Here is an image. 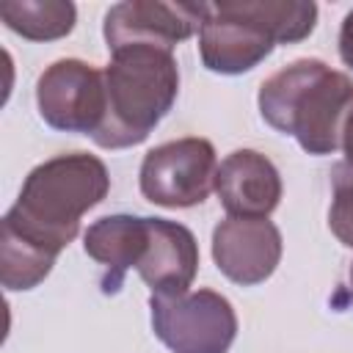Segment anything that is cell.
Segmentation results:
<instances>
[{"instance_id":"19","label":"cell","mask_w":353,"mask_h":353,"mask_svg":"<svg viewBox=\"0 0 353 353\" xmlns=\"http://www.w3.org/2000/svg\"><path fill=\"white\" fill-rule=\"evenodd\" d=\"M347 292H350V303H353V265H350V273H347Z\"/></svg>"},{"instance_id":"6","label":"cell","mask_w":353,"mask_h":353,"mask_svg":"<svg viewBox=\"0 0 353 353\" xmlns=\"http://www.w3.org/2000/svg\"><path fill=\"white\" fill-rule=\"evenodd\" d=\"M36 105L47 127L94 138L108 108L105 74L80 58H61L39 74Z\"/></svg>"},{"instance_id":"2","label":"cell","mask_w":353,"mask_h":353,"mask_svg":"<svg viewBox=\"0 0 353 353\" xmlns=\"http://www.w3.org/2000/svg\"><path fill=\"white\" fill-rule=\"evenodd\" d=\"M256 102L276 132L292 135L306 154L323 157L339 146L353 80L320 58H298L259 85Z\"/></svg>"},{"instance_id":"10","label":"cell","mask_w":353,"mask_h":353,"mask_svg":"<svg viewBox=\"0 0 353 353\" xmlns=\"http://www.w3.org/2000/svg\"><path fill=\"white\" fill-rule=\"evenodd\" d=\"M279 168L256 149H234L215 171V193L232 218H268L281 201Z\"/></svg>"},{"instance_id":"13","label":"cell","mask_w":353,"mask_h":353,"mask_svg":"<svg viewBox=\"0 0 353 353\" xmlns=\"http://www.w3.org/2000/svg\"><path fill=\"white\" fill-rule=\"evenodd\" d=\"M0 19L28 41H55L72 33L77 8L69 0H6Z\"/></svg>"},{"instance_id":"12","label":"cell","mask_w":353,"mask_h":353,"mask_svg":"<svg viewBox=\"0 0 353 353\" xmlns=\"http://www.w3.org/2000/svg\"><path fill=\"white\" fill-rule=\"evenodd\" d=\"M149 243V223L141 215H105L94 221L83 234L85 254L102 265L108 273L102 279L105 292H116L127 276L130 268H138V262L146 254Z\"/></svg>"},{"instance_id":"18","label":"cell","mask_w":353,"mask_h":353,"mask_svg":"<svg viewBox=\"0 0 353 353\" xmlns=\"http://www.w3.org/2000/svg\"><path fill=\"white\" fill-rule=\"evenodd\" d=\"M339 146L345 152V163L353 165V105L345 116V124H342V135H339Z\"/></svg>"},{"instance_id":"1","label":"cell","mask_w":353,"mask_h":353,"mask_svg":"<svg viewBox=\"0 0 353 353\" xmlns=\"http://www.w3.org/2000/svg\"><path fill=\"white\" fill-rule=\"evenodd\" d=\"M110 190V174L97 154L69 152L39 163L22 182L0 229L58 259L77 237L80 218Z\"/></svg>"},{"instance_id":"14","label":"cell","mask_w":353,"mask_h":353,"mask_svg":"<svg viewBox=\"0 0 353 353\" xmlns=\"http://www.w3.org/2000/svg\"><path fill=\"white\" fill-rule=\"evenodd\" d=\"M55 259L47 256L44 251L28 245L25 240L14 237L11 232L3 229L0 237V281L8 292H22V290H33L39 287L50 270H52Z\"/></svg>"},{"instance_id":"7","label":"cell","mask_w":353,"mask_h":353,"mask_svg":"<svg viewBox=\"0 0 353 353\" xmlns=\"http://www.w3.org/2000/svg\"><path fill=\"white\" fill-rule=\"evenodd\" d=\"M276 47L270 30L248 11L245 0L207 3L199 30V55L215 74H243L259 66Z\"/></svg>"},{"instance_id":"17","label":"cell","mask_w":353,"mask_h":353,"mask_svg":"<svg viewBox=\"0 0 353 353\" xmlns=\"http://www.w3.org/2000/svg\"><path fill=\"white\" fill-rule=\"evenodd\" d=\"M339 58L345 66L353 69V8L345 14L342 28H339Z\"/></svg>"},{"instance_id":"8","label":"cell","mask_w":353,"mask_h":353,"mask_svg":"<svg viewBox=\"0 0 353 353\" xmlns=\"http://www.w3.org/2000/svg\"><path fill=\"white\" fill-rule=\"evenodd\" d=\"M204 14H207V3L127 0L108 8L102 33L108 50H119L130 44L174 50L179 41L201 30Z\"/></svg>"},{"instance_id":"5","label":"cell","mask_w":353,"mask_h":353,"mask_svg":"<svg viewBox=\"0 0 353 353\" xmlns=\"http://www.w3.org/2000/svg\"><path fill=\"white\" fill-rule=\"evenodd\" d=\"M215 146L207 138L188 135L165 141L143 154L141 193L146 201L168 210L196 207L215 190Z\"/></svg>"},{"instance_id":"11","label":"cell","mask_w":353,"mask_h":353,"mask_svg":"<svg viewBox=\"0 0 353 353\" xmlns=\"http://www.w3.org/2000/svg\"><path fill=\"white\" fill-rule=\"evenodd\" d=\"M149 243L138 262V276L152 295H182L199 270V243L185 223L168 218H146Z\"/></svg>"},{"instance_id":"16","label":"cell","mask_w":353,"mask_h":353,"mask_svg":"<svg viewBox=\"0 0 353 353\" xmlns=\"http://www.w3.org/2000/svg\"><path fill=\"white\" fill-rule=\"evenodd\" d=\"M331 188H334V199L328 210V229L342 245L353 248V165L350 163L339 160L331 168Z\"/></svg>"},{"instance_id":"3","label":"cell","mask_w":353,"mask_h":353,"mask_svg":"<svg viewBox=\"0 0 353 353\" xmlns=\"http://www.w3.org/2000/svg\"><path fill=\"white\" fill-rule=\"evenodd\" d=\"M105 74V121L91 138L102 149H130L168 116L179 94V69L171 50L130 44L110 50Z\"/></svg>"},{"instance_id":"15","label":"cell","mask_w":353,"mask_h":353,"mask_svg":"<svg viewBox=\"0 0 353 353\" xmlns=\"http://www.w3.org/2000/svg\"><path fill=\"white\" fill-rule=\"evenodd\" d=\"M245 6L270 30L276 44L303 41L317 25V6L306 0H245Z\"/></svg>"},{"instance_id":"9","label":"cell","mask_w":353,"mask_h":353,"mask_svg":"<svg viewBox=\"0 0 353 353\" xmlns=\"http://www.w3.org/2000/svg\"><path fill=\"white\" fill-rule=\"evenodd\" d=\"M215 268L240 287L262 284L281 262V232L268 218H223L212 229Z\"/></svg>"},{"instance_id":"4","label":"cell","mask_w":353,"mask_h":353,"mask_svg":"<svg viewBox=\"0 0 353 353\" xmlns=\"http://www.w3.org/2000/svg\"><path fill=\"white\" fill-rule=\"evenodd\" d=\"M152 331L171 353H229L237 336V314L215 290L152 295Z\"/></svg>"}]
</instances>
